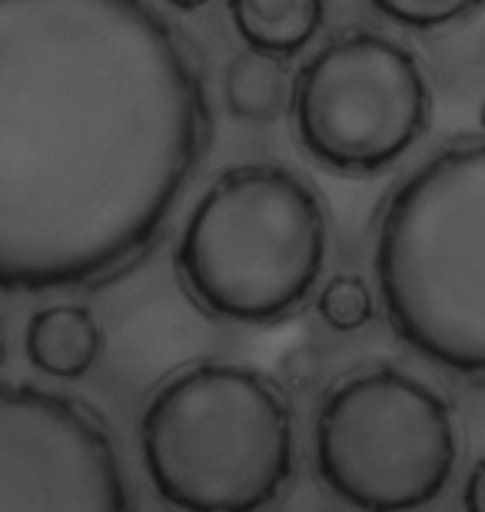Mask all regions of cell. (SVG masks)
Wrapping results in <instances>:
<instances>
[{
    "label": "cell",
    "instance_id": "1",
    "mask_svg": "<svg viewBox=\"0 0 485 512\" xmlns=\"http://www.w3.org/2000/svg\"><path fill=\"white\" fill-rule=\"evenodd\" d=\"M203 143L200 74L147 0H0V290L123 273Z\"/></svg>",
    "mask_w": 485,
    "mask_h": 512
},
{
    "label": "cell",
    "instance_id": "2",
    "mask_svg": "<svg viewBox=\"0 0 485 512\" xmlns=\"http://www.w3.org/2000/svg\"><path fill=\"white\" fill-rule=\"evenodd\" d=\"M376 276L402 340L456 373H485V140L442 150L396 190Z\"/></svg>",
    "mask_w": 485,
    "mask_h": 512
},
{
    "label": "cell",
    "instance_id": "3",
    "mask_svg": "<svg viewBox=\"0 0 485 512\" xmlns=\"http://www.w3.org/2000/svg\"><path fill=\"white\" fill-rule=\"evenodd\" d=\"M326 260V213L313 187L280 163L226 170L190 213L177 270L190 296L236 323L296 310Z\"/></svg>",
    "mask_w": 485,
    "mask_h": 512
},
{
    "label": "cell",
    "instance_id": "4",
    "mask_svg": "<svg viewBox=\"0 0 485 512\" xmlns=\"http://www.w3.org/2000/svg\"><path fill=\"white\" fill-rule=\"evenodd\" d=\"M143 463L180 512H260L293 466L290 409L260 373L206 363L153 396Z\"/></svg>",
    "mask_w": 485,
    "mask_h": 512
},
{
    "label": "cell",
    "instance_id": "5",
    "mask_svg": "<svg viewBox=\"0 0 485 512\" xmlns=\"http://www.w3.org/2000/svg\"><path fill=\"white\" fill-rule=\"evenodd\" d=\"M319 476L359 512H409L432 503L456 466L449 406L396 370L346 380L316 423Z\"/></svg>",
    "mask_w": 485,
    "mask_h": 512
},
{
    "label": "cell",
    "instance_id": "6",
    "mask_svg": "<svg viewBox=\"0 0 485 512\" xmlns=\"http://www.w3.org/2000/svg\"><path fill=\"white\" fill-rule=\"evenodd\" d=\"M296 137L329 170L369 177L392 167L429 124V84L406 47L353 30L293 80Z\"/></svg>",
    "mask_w": 485,
    "mask_h": 512
},
{
    "label": "cell",
    "instance_id": "7",
    "mask_svg": "<svg viewBox=\"0 0 485 512\" xmlns=\"http://www.w3.org/2000/svg\"><path fill=\"white\" fill-rule=\"evenodd\" d=\"M0 512H130L120 456L90 409L0 386Z\"/></svg>",
    "mask_w": 485,
    "mask_h": 512
},
{
    "label": "cell",
    "instance_id": "8",
    "mask_svg": "<svg viewBox=\"0 0 485 512\" xmlns=\"http://www.w3.org/2000/svg\"><path fill=\"white\" fill-rule=\"evenodd\" d=\"M27 360L54 380H80L103 353V330L87 306H44L27 323Z\"/></svg>",
    "mask_w": 485,
    "mask_h": 512
},
{
    "label": "cell",
    "instance_id": "9",
    "mask_svg": "<svg viewBox=\"0 0 485 512\" xmlns=\"http://www.w3.org/2000/svg\"><path fill=\"white\" fill-rule=\"evenodd\" d=\"M323 0H230L233 27L250 50L266 57L299 54L323 27Z\"/></svg>",
    "mask_w": 485,
    "mask_h": 512
},
{
    "label": "cell",
    "instance_id": "10",
    "mask_svg": "<svg viewBox=\"0 0 485 512\" xmlns=\"http://www.w3.org/2000/svg\"><path fill=\"white\" fill-rule=\"evenodd\" d=\"M290 94V74H286L280 57L250 50V54L233 57L223 74V100L236 120L273 124L290 107Z\"/></svg>",
    "mask_w": 485,
    "mask_h": 512
},
{
    "label": "cell",
    "instance_id": "11",
    "mask_svg": "<svg viewBox=\"0 0 485 512\" xmlns=\"http://www.w3.org/2000/svg\"><path fill=\"white\" fill-rule=\"evenodd\" d=\"M319 316L336 333H356L373 320V293L359 276H336L319 296Z\"/></svg>",
    "mask_w": 485,
    "mask_h": 512
},
{
    "label": "cell",
    "instance_id": "12",
    "mask_svg": "<svg viewBox=\"0 0 485 512\" xmlns=\"http://www.w3.org/2000/svg\"><path fill=\"white\" fill-rule=\"evenodd\" d=\"M392 24L409 30H436L472 17L485 0H369Z\"/></svg>",
    "mask_w": 485,
    "mask_h": 512
},
{
    "label": "cell",
    "instance_id": "13",
    "mask_svg": "<svg viewBox=\"0 0 485 512\" xmlns=\"http://www.w3.org/2000/svg\"><path fill=\"white\" fill-rule=\"evenodd\" d=\"M466 512H485V459L472 469L466 486Z\"/></svg>",
    "mask_w": 485,
    "mask_h": 512
},
{
    "label": "cell",
    "instance_id": "14",
    "mask_svg": "<svg viewBox=\"0 0 485 512\" xmlns=\"http://www.w3.org/2000/svg\"><path fill=\"white\" fill-rule=\"evenodd\" d=\"M167 4H170L173 10H183V14H190V10L206 7V4H210V0H167Z\"/></svg>",
    "mask_w": 485,
    "mask_h": 512
},
{
    "label": "cell",
    "instance_id": "15",
    "mask_svg": "<svg viewBox=\"0 0 485 512\" xmlns=\"http://www.w3.org/2000/svg\"><path fill=\"white\" fill-rule=\"evenodd\" d=\"M7 363V326L0 320V366Z\"/></svg>",
    "mask_w": 485,
    "mask_h": 512
},
{
    "label": "cell",
    "instance_id": "16",
    "mask_svg": "<svg viewBox=\"0 0 485 512\" xmlns=\"http://www.w3.org/2000/svg\"><path fill=\"white\" fill-rule=\"evenodd\" d=\"M479 120H482V127H485V100H482V107H479Z\"/></svg>",
    "mask_w": 485,
    "mask_h": 512
}]
</instances>
